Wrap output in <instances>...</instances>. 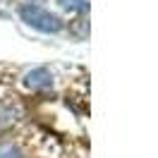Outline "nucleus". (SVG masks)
<instances>
[{
  "instance_id": "f257e3e1",
  "label": "nucleus",
  "mask_w": 158,
  "mask_h": 158,
  "mask_svg": "<svg viewBox=\"0 0 158 158\" xmlns=\"http://www.w3.org/2000/svg\"><path fill=\"white\" fill-rule=\"evenodd\" d=\"M19 17H22L24 24H29L31 29L43 31V34H58V31L62 29V19H60L58 15H53V12L39 7L36 2L22 5L19 7Z\"/></svg>"
},
{
  "instance_id": "f03ea898",
  "label": "nucleus",
  "mask_w": 158,
  "mask_h": 158,
  "mask_svg": "<svg viewBox=\"0 0 158 158\" xmlns=\"http://www.w3.org/2000/svg\"><path fill=\"white\" fill-rule=\"evenodd\" d=\"M24 84L29 86V89H46L53 84V74H50V69L46 67H36L27 72V77H24Z\"/></svg>"
},
{
  "instance_id": "7ed1b4c3",
  "label": "nucleus",
  "mask_w": 158,
  "mask_h": 158,
  "mask_svg": "<svg viewBox=\"0 0 158 158\" xmlns=\"http://www.w3.org/2000/svg\"><path fill=\"white\" fill-rule=\"evenodd\" d=\"M65 10H72V12H86L89 10V2L86 0H58Z\"/></svg>"
},
{
  "instance_id": "20e7f679",
  "label": "nucleus",
  "mask_w": 158,
  "mask_h": 158,
  "mask_svg": "<svg viewBox=\"0 0 158 158\" xmlns=\"http://www.w3.org/2000/svg\"><path fill=\"white\" fill-rule=\"evenodd\" d=\"M0 158H22V156L15 146H2L0 148Z\"/></svg>"
},
{
  "instance_id": "39448f33",
  "label": "nucleus",
  "mask_w": 158,
  "mask_h": 158,
  "mask_svg": "<svg viewBox=\"0 0 158 158\" xmlns=\"http://www.w3.org/2000/svg\"><path fill=\"white\" fill-rule=\"evenodd\" d=\"M31 2H34V0H31Z\"/></svg>"
}]
</instances>
